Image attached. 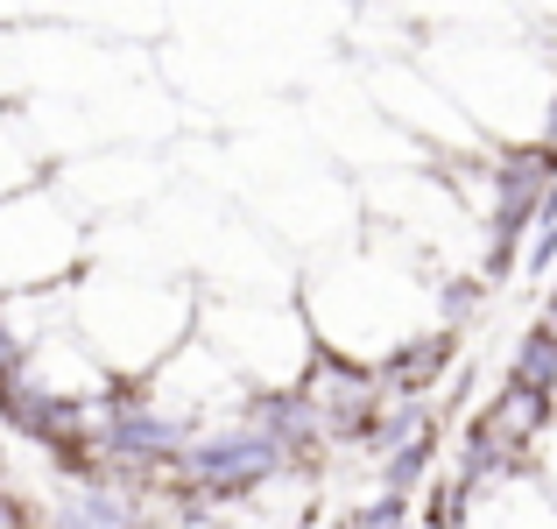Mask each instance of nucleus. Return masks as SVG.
Returning a JSON list of instances; mask_svg holds the SVG:
<instances>
[{
	"mask_svg": "<svg viewBox=\"0 0 557 529\" xmlns=\"http://www.w3.org/2000/svg\"><path fill=\"white\" fill-rule=\"evenodd\" d=\"M36 522H42V508H28L22 494L0 480V529H36Z\"/></svg>",
	"mask_w": 557,
	"mask_h": 529,
	"instance_id": "obj_8",
	"label": "nucleus"
},
{
	"mask_svg": "<svg viewBox=\"0 0 557 529\" xmlns=\"http://www.w3.org/2000/svg\"><path fill=\"white\" fill-rule=\"evenodd\" d=\"M85 212L57 176L0 198V304L8 297H42V290H71L85 275Z\"/></svg>",
	"mask_w": 557,
	"mask_h": 529,
	"instance_id": "obj_2",
	"label": "nucleus"
},
{
	"mask_svg": "<svg viewBox=\"0 0 557 529\" xmlns=\"http://www.w3.org/2000/svg\"><path fill=\"white\" fill-rule=\"evenodd\" d=\"M71 325L113 381H149L184 340H198V297L177 283H141V275H107V283L78 275Z\"/></svg>",
	"mask_w": 557,
	"mask_h": 529,
	"instance_id": "obj_1",
	"label": "nucleus"
},
{
	"mask_svg": "<svg viewBox=\"0 0 557 529\" xmlns=\"http://www.w3.org/2000/svg\"><path fill=\"white\" fill-rule=\"evenodd\" d=\"M409 522V494H374L368 508H354L346 529H403Z\"/></svg>",
	"mask_w": 557,
	"mask_h": 529,
	"instance_id": "obj_7",
	"label": "nucleus"
},
{
	"mask_svg": "<svg viewBox=\"0 0 557 529\" xmlns=\"http://www.w3.org/2000/svg\"><path fill=\"white\" fill-rule=\"evenodd\" d=\"M459 529H557V494L544 488L536 466L522 473H487L459 480Z\"/></svg>",
	"mask_w": 557,
	"mask_h": 529,
	"instance_id": "obj_4",
	"label": "nucleus"
},
{
	"mask_svg": "<svg viewBox=\"0 0 557 529\" xmlns=\"http://www.w3.org/2000/svg\"><path fill=\"white\" fill-rule=\"evenodd\" d=\"M332 529H346V522H332Z\"/></svg>",
	"mask_w": 557,
	"mask_h": 529,
	"instance_id": "obj_11",
	"label": "nucleus"
},
{
	"mask_svg": "<svg viewBox=\"0 0 557 529\" xmlns=\"http://www.w3.org/2000/svg\"><path fill=\"white\" fill-rule=\"evenodd\" d=\"M530 466H536V473H544V488L557 494V423L544 431V445H536V459H530Z\"/></svg>",
	"mask_w": 557,
	"mask_h": 529,
	"instance_id": "obj_9",
	"label": "nucleus"
},
{
	"mask_svg": "<svg viewBox=\"0 0 557 529\" xmlns=\"http://www.w3.org/2000/svg\"><path fill=\"white\" fill-rule=\"evenodd\" d=\"M36 529H99V522H85L71 502H57V508H42V522H36Z\"/></svg>",
	"mask_w": 557,
	"mask_h": 529,
	"instance_id": "obj_10",
	"label": "nucleus"
},
{
	"mask_svg": "<svg viewBox=\"0 0 557 529\" xmlns=\"http://www.w3.org/2000/svg\"><path fill=\"white\" fill-rule=\"evenodd\" d=\"M28 353H36V311L28 297H8L0 304V381L28 374Z\"/></svg>",
	"mask_w": 557,
	"mask_h": 529,
	"instance_id": "obj_6",
	"label": "nucleus"
},
{
	"mask_svg": "<svg viewBox=\"0 0 557 529\" xmlns=\"http://www.w3.org/2000/svg\"><path fill=\"white\" fill-rule=\"evenodd\" d=\"M42 149H36V135L22 127V113H8L0 107V198H14V190H28V184H42Z\"/></svg>",
	"mask_w": 557,
	"mask_h": 529,
	"instance_id": "obj_5",
	"label": "nucleus"
},
{
	"mask_svg": "<svg viewBox=\"0 0 557 529\" xmlns=\"http://www.w3.org/2000/svg\"><path fill=\"white\" fill-rule=\"evenodd\" d=\"M198 340L233 367L255 395H275V389H297L304 367L318 360V340L304 325V304H269V297H226L198 304Z\"/></svg>",
	"mask_w": 557,
	"mask_h": 529,
	"instance_id": "obj_3",
	"label": "nucleus"
}]
</instances>
